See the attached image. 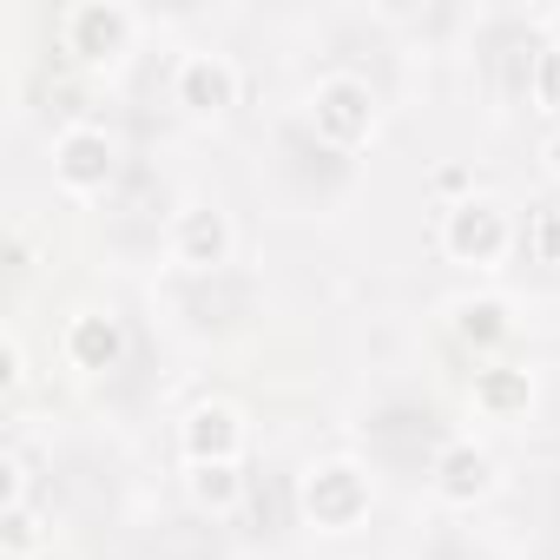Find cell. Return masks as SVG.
Returning <instances> with one entry per match:
<instances>
[{
	"label": "cell",
	"mask_w": 560,
	"mask_h": 560,
	"mask_svg": "<svg viewBox=\"0 0 560 560\" xmlns=\"http://www.w3.org/2000/svg\"><path fill=\"white\" fill-rule=\"evenodd\" d=\"M501 218H494V205H462L455 218H448V244H455V257H475V264H488L494 250H501Z\"/></svg>",
	"instance_id": "1"
},
{
	"label": "cell",
	"mask_w": 560,
	"mask_h": 560,
	"mask_svg": "<svg viewBox=\"0 0 560 560\" xmlns=\"http://www.w3.org/2000/svg\"><path fill=\"white\" fill-rule=\"evenodd\" d=\"M357 508H363L357 468H324V475L311 481V514H317V521H350Z\"/></svg>",
	"instance_id": "2"
},
{
	"label": "cell",
	"mask_w": 560,
	"mask_h": 560,
	"mask_svg": "<svg viewBox=\"0 0 560 560\" xmlns=\"http://www.w3.org/2000/svg\"><path fill=\"white\" fill-rule=\"evenodd\" d=\"M60 172H67V185H100V178L113 172V145H106L100 132H73V139L60 145Z\"/></svg>",
	"instance_id": "3"
},
{
	"label": "cell",
	"mask_w": 560,
	"mask_h": 560,
	"mask_svg": "<svg viewBox=\"0 0 560 560\" xmlns=\"http://www.w3.org/2000/svg\"><path fill=\"white\" fill-rule=\"evenodd\" d=\"M317 119H324L337 139L363 132V126H370V113H363V86H350V80H330V86L317 93Z\"/></svg>",
	"instance_id": "4"
},
{
	"label": "cell",
	"mask_w": 560,
	"mask_h": 560,
	"mask_svg": "<svg viewBox=\"0 0 560 560\" xmlns=\"http://www.w3.org/2000/svg\"><path fill=\"white\" fill-rule=\"evenodd\" d=\"M224 244H231V231H224L218 211H191V218L178 224V250H185V264H218Z\"/></svg>",
	"instance_id": "5"
},
{
	"label": "cell",
	"mask_w": 560,
	"mask_h": 560,
	"mask_svg": "<svg viewBox=\"0 0 560 560\" xmlns=\"http://www.w3.org/2000/svg\"><path fill=\"white\" fill-rule=\"evenodd\" d=\"M231 86H237V80H231V67H224V60H205V54H198V60L185 67V100H191V106H205V113H218V106L231 100Z\"/></svg>",
	"instance_id": "6"
},
{
	"label": "cell",
	"mask_w": 560,
	"mask_h": 560,
	"mask_svg": "<svg viewBox=\"0 0 560 560\" xmlns=\"http://www.w3.org/2000/svg\"><path fill=\"white\" fill-rule=\"evenodd\" d=\"M185 442H191V455L205 462V455H231L237 448V422H231V409H198L191 416V429H185Z\"/></svg>",
	"instance_id": "7"
},
{
	"label": "cell",
	"mask_w": 560,
	"mask_h": 560,
	"mask_svg": "<svg viewBox=\"0 0 560 560\" xmlns=\"http://www.w3.org/2000/svg\"><path fill=\"white\" fill-rule=\"evenodd\" d=\"M442 475H448L442 488H448L455 501H462V494H481V488H488V455H475V448H455V455L442 462Z\"/></svg>",
	"instance_id": "8"
},
{
	"label": "cell",
	"mask_w": 560,
	"mask_h": 560,
	"mask_svg": "<svg viewBox=\"0 0 560 560\" xmlns=\"http://www.w3.org/2000/svg\"><path fill=\"white\" fill-rule=\"evenodd\" d=\"M113 343H119V337H113V324H100V317H80V324H73V350H80L86 363L113 357Z\"/></svg>",
	"instance_id": "9"
},
{
	"label": "cell",
	"mask_w": 560,
	"mask_h": 560,
	"mask_svg": "<svg viewBox=\"0 0 560 560\" xmlns=\"http://www.w3.org/2000/svg\"><path fill=\"white\" fill-rule=\"evenodd\" d=\"M231 462H211V468H198V501H231Z\"/></svg>",
	"instance_id": "10"
},
{
	"label": "cell",
	"mask_w": 560,
	"mask_h": 560,
	"mask_svg": "<svg viewBox=\"0 0 560 560\" xmlns=\"http://www.w3.org/2000/svg\"><path fill=\"white\" fill-rule=\"evenodd\" d=\"M494 317H501L494 304H468V311H462V330H468V337H494V330H501Z\"/></svg>",
	"instance_id": "11"
},
{
	"label": "cell",
	"mask_w": 560,
	"mask_h": 560,
	"mask_svg": "<svg viewBox=\"0 0 560 560\" xmlns=\"http://www.w3.org/2000/svg\"><path fill=\"white\" fill-rule=\"evenodd\" d=\"M514 396H521V389H514L508 376H494V383H488V402H514Z\"/></svg>",
	"instance_id": "12"
},
{
	"label": "cell",
	"mask_w": 560,
	"mask_h": 560,
	"mask_svg": "<svg viewBox=\"0 0 560 560\" xmlns=\"http://www.w3.org/2000/svg\"><path fill=\"white\" fill-rule=\"evenodd\" d=\"M547 100H553V106H560V54H553V60H547Z\"/></svg>",
	"instance_id": "13"
},
{
	"label": "cell",
	"mask_w": 560,
	"mask_h": 560,
	"mask_svg": "<svg viewBox=\"0 0 560 560\" xmlns=\"http://www.w3.org/2000/svg\"><path fill=\"white\" fill-rule=\"evenodd\" d=\"M547 244H553V250H560V211H553V218H547Z\"/></svg>",
	"instance_id": "14"
},
{
	"label": "cell",
	"mask_w": 560,
	"mask_h": 560,
	"mask_svg": "<svg viewBox=\"0 0 560 560\" xmlns=\"http://www.w3.org/2000/svg\"><path fill=\"white\" fill-rule=\"evenodd\" d=\"M553 172H560V139H553Z\"/></svg>",
	"instance_id": "15"
}]
</instances>
